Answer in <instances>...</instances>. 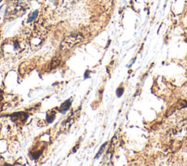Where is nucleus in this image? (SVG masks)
Listing matches in <instances>:
<instances>
[{
  "instance_id": "1",
  "label": "nucleus",
  "mask_w": 187,
  "mask_h": 166,
  "mask_svg": "<svg viewBox=\"0 0 187 166\" xmlns=\"http://www.w3.org/2000/svg\"><path fill=\"white\" fill-rule=\"evenodd\" d=\"M83 39H84V37L81 33L70 34V35L65 37L64 41L61 42V45H60V48L62 51L69 50V49L72 48V47L75 46V45H77L78 43L82 42Z\"/></svg>"
},
{
  "instance_id": "2",
  "label": "nucleus",
  "mask_w": 187,
  "mask_h": 166,
  "mask_svg": "<svg viewBox=\"0 0 187 166\" xmlns=\"http://www.w3.org/2000/svg\"><path fill=\"white\" fill-rule=\"evenodd\" d=\"M79 113H80V110L78 109V111H75L74 113H72V114L70 115L69 117L67 118L66 121H64L63 122L62 124V127L65 129H68L70 127V126H71L72 124L75 122V121L76 119H77V118L79 116Z\"/></svg>"
},
{
  "instance_id": "3",
  "label": "nucleus",
  "mask_w": 187,
  "mask_h": 166,
  "mask_svg": "<svg viewBox=\"0 0 187 166\" xmlns=\"http://www.w3.org/2000/svg\"><path fill=\"white\" fill-rule=\"evenodd\" d=\"M71 103H72V98H70V99L66 100L64 103H63L61 104V107H60V111L63 114H64L70 108V106H71Z\"/></svg>"
},
{
  "instance_id": "4",
  "label": "nucleus",
  "mask_w": 187,
  "mask_h": 166,
  "mask_svg": "<svg viewBox=\"0 0 187 166\" xmlns=\"http://www.w3.org/2000/svg\"><path fill=\"white\" fill-rule=\"evenodd\" d=\"M55 118H56V113L54 112V111H52V112L50 114V115L49 114L47 115L46 116L47 122H48V123H52V122L54 121V119H55Z\"/></svg>"
},
{
  "instance_id": "5",
  "label": "nucleus",
  "mask_w": 187,
  "mask_h": 166,
  "mask_svg": "<svg viewBox=\"0 0 187 166\" xmlns=\"http://www.w3.org/2000/svg\"><path fill=\"white\" fill-rule=\"evenodd\" d=\"M60 65V60L57 59H54L52 60L51 63H50V67L51 69H56V67H58Z\"/></svg>"
},
{
  "instance_id": "6",
  "label": "nucleus",
  "mask_w": 187,
  "mask_h": 166,
  "mask_svg": "<svg viewBox=\"0 0 187 166\" xmlns=\"http://www.w3.org/2000/svg\"><path fill=\"white\" fill-rule=\"evenodd\" d=\"M37 14H38V11H37V10H35V11H34L33 13H32V16H30V17L29 18V19H28V21H27V22H28V23L32 22V21H33V20L35 19L36 17H37Z\"/></svg>"
},
{
  "instance_id": "7",
  "label": "nucleus",
  "mask_w": 187,
  "mask_h": 166,
  "mask_svg": "<svg viewBox=\"0 0 187 166\" xmlns=\"http://www.w3.org/2000/svg\"><path fill=\"white\" fill-rule=\"evenodd\" d=\"M42 154H43V151H42V150L32 153V158H33V159H37Z\"/></svg>"
},
{
  "instance_id": "8",
  "label": "nucleus",
  "mask_w": 187,
  "mask_h": 166,
  "mask_svg": "<svg viewBox=\"0 0 187 166\" xmlns=\"http://www.w3.org/2000/svg\"><path fill=\"white\" fill-rule=\"evenodd\" d=\"M107 143H107V142H106V143H105L104 144H103V145H102V147H101V148H100V149H99V152H98V153H97V155H96V157H95V158H98V157H99V155H101V154H102V151H103V150H104L105 147H106Z\"/></svg>"
},
{
  "instance_id": "9",
  "label": "nucleus",
  "mask_w": 187,
  "mask_h": 166,
  "mask_svg": "<svg viewBox=\"0 0 187 166\" xmlns=\"http://www.w3.org/2000/svg\"><path fill=\"white\" fill-rule=\"evenodd\" d=\"M123 88H119L117 89V91H116V94H117V96L120 97L121 95L123 94Z\"/></svg>"
},
{
  "instance_id": "10",
  "label": "nucleus",
  "mask_w": 187,
  "mask_h": 166,
  "mask_svg": "<svg viewBox=\"0 0 187 166\" xmlns=\"http://www.w3.org/2000/svg\"><path fill=\"white\" fill-rule=\"evenodd\" d=\"M88 72H89V71L88 70H86V72H85V74H84L85 79H86V78H90V76H88Z\"/></svg>"
},
{
  "instance_id": "11",
  "label": "nucleus",
  "mask_w": 187,
  "mask_h": 166,
  "mask_svg": "<svg viewBox=\"0 0 187 166\" xmlns=\"http://www.w3.org/2000/svg\"><path fill=\"white\" fill-rule=\"evenodd\" d=\"M2 99H3V97L2 96V95H0V101H1V100H2Z\"/></svg>"
}]
</instances>
